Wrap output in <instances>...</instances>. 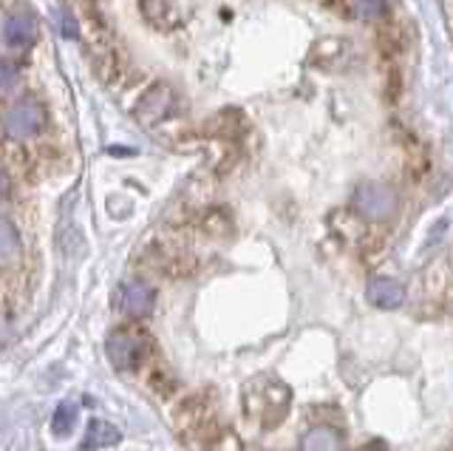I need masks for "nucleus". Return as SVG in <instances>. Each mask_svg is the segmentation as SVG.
I'll use <instances>...</instances> for the list:
<instances>
[{"mask_svg":"<svg viewBox=\"0 0 453 451\" xmlns=\"http://www.w3.org/2000/svg\"><path fill=\"white\" fill-rule=\"evenodd\" d=\"M400 202H396V196L391 188L380 185V182H363V185L354 191V210L368 219V222H388Z\"/></svg>","mask_w":453,"mask_h":451,"instance_id":"nucleus-1","label":"nucleus"},{"mask_svg":"<svg viewBox=\"0 0 453 451\" xmlns=\"http://www.w3.org/2000/svg\"><path fill=\"white\" fill-rule=\"evenodd\" d=\"M46 122H49L46 108H42L37 100H18L4 114V131H6V136L23 143V139L37 136L42 128H46Z\"/></svg>","mask_w":453,"mask_h":451,"instance_id":"nucleus-2","label":"nucleus"},{"mask_svg":"<svg viewBox=\"0 0 453 451\" xmlns=\"http://www.w3.org/2000/svg\"><path fill=\"white\" fill-rule=\"evenodd\" d=\"M176 105V94L173 89L167 86V82H153V86L139 97V103L134 108V117L145 125V128H153V125H159L165 117H170V111Z\"/></svg>","mask_w":453,"mask_h":451,"instance_id":"nucleus-3","label":"nucleus"},{"mask_svg":"<svg viewBox=\"0 0 453 451\" xmlns=\"http://www.w3.org/2000/svg\"><path fill=\"white\" fill-rule=\"evenodd\" d=\"M142 338L139 335H131V332H113L108 338V344H105V352H108V358L111 363L117 366V369H134V366L142 361Z\"/></svg>","mask_w":453,"mask_h":451,"instance_id":"nucleus-4","label":"nucleus"},{"mask_svg":"<svg viewBox=\"0 0 453 451\" xmlns=\"http://www.w3.org/2000/svg\"><path fill=\"white\" fill-rule=\"evenodd\" d=\"M119 304H122L125 315L145 318V315H150V309L156 304V292H153V287L142 284V281H127L119 292Z\"/></svg>","mask_w":453,"mask_h":451,"instance_id":"nucleus-5","label":"nucleus"},{"mask_svg":"<svg viewBox=\"0 0 453 451\" xmlns=\"http://www.w3.org/2000/svg\"><path fill=\"white\" fill-rule=\"evenodd\" d=\"M365 295L377 309H396L405 301V287L394 278H372Z\"/></svg>","mask_w":453,"mask_h":451,"instance_id":"nucleus-6","label":"nucleus"},{"mask_svg":"<svg viewBox=\"0 0 453 451\" xmlns=\"http://www.w3.org/2000/svg\"><path fill=\"white\" fill-rule=\"evenodd\" d=\"M37 37V20L32 12H14L4 23V40L9 46H28Z\"/></svg>","mask_w":453,"mask_h":451,"instance_id":"nucleus-7","label":"nucleus"},{"mask_svg":"<svg viewBox=\"0 0 453 451\" xmlns=\"http://www.w3.org/2000/svg\"><path fill=\"white\" fill-rule=\"evenodd\" d=\"M122 440V432L113 426L108 420H91L88 423V432H85V440L82 448L91 451V448H108V446H117Z\"/></svg>","mask_w":453,"mask_h":451,"instance_id":"nucleus-8","label":"nucleus"},{"mask_svg":"<svg viewBox=\"0 0 453 451\" xmlns=\"http://www.w3.org/2000/svg\"><path fill=\"white\" fill-rule=\"evenodd\" d=\"M301 451H340V434L334 429H315L301 440Z\"/></svg>","mask_w":453,"mask_h":451,"instance_id":"nucleus-9","label":"nucleus"},{"mask_svg":"<svg viewBox=\"0 0 453 451\" xmlns=\"http://www.w3.org/2000/svg\"><path fill=\"white\" fill-rule=\"evenodd\" d=\"M18 253H20V233L9 219L0 216V264L12 261Z\"/></svg>","mask_w":453,"mask_h":451,"instance_id":"nucleus-10","label":"nucleus"},{"mask_svg":"<svg viewBox=\"0 0 453 451\" xmlns=\"http://www.w3.org/2000/svg\"><path fill=\"white\" fill-rule=\"evenodd\" d=\"M77 415H80V406L74 400H63L51 415V432L54 434H68L71 429H74Z\"/></svg>","mask_w":453,"mask_h":451,"instance_id":"nucleus-11","label":"nucleus"},{"mask_svg":"<svg viewBox=\"0 0 453 451\" xmlns=\"http://www.w3.org/2000/svg\"><path fill=\"white\" fill-rule=\"evenodd\" d=\"M139 6H142V12H145V18L153 20L156 26H159V18H165V15L173 18V15H176L173 0H139ZM173 20H176V18H173Z\"/></svg>","mask_w":453,"mask_h":451,"instance_id":"nucleus-12","label":"nucleus"},{"mask_svg":"<svg viewBox=\"0 0 453 451\" xmlns=\"http://www.w3.org/2000/svg\"><path fill=\"white\" fill-rule=\"evenodd\" d=\"M354 9H357L360 20H380L386 18L388 0H354Z\"/></svg>","mask_w":453,"mask_h":451,"instance_id":"nucleus-13","label":"nucleus"},{"mask_svg":"<svg viewBox=\"0 0 453 451\" xmlns=\"http://www.w3.org/2000/svg\"><path fill=\"white\" fill-rule=\"evenodd\" d=\"M20 77V68L14 60H6V58H0V91L4 89H12L14 82H18Z\"/></svg>","mask_w":453,"mask_h":451,"instance_id":"nucleus-14","label":"nucleus"},{"mask_svg":"<svg viewBox=\"0 0 453 451\" xmlns=\"http://www.w3.org/2000/svg\"><path fill=\"white\" fill-rule=\"evenodd\" d=\"M60 23H63V35H65V37H74V35H77V23L71 20V18L65 15V12L60 15Z\"/></svg>","mask_w":453,"mask_h":451,"instance_id":"nucleus-15","label":"nucleus"},{"mask_svg":"<svg viewBox=\"0 0 453 451\" xmlns=\"http://www.w3.org/2000/svg\"><path fill=\"white\" fill-rule=\"evenodd\" d=\"M6 193H9V174L0 167V199H4Z\"/></svg>","mask_w":453,"mask_h":451,"instance_id":"nucleus-16","label":"nucleus"},{"mask_svg":"<svg viewBox=\"0 0 453 451\" xmlns=\"http://www.w3.org/2000/svg\"><path fill=\"white\" fill-rule=\"evenodd\" d=\"M365 451H380V448H365Z\"/></svg>","mask_w":453,"mask_h":451,"instance_id":"nucleus-17","label":"nucleus"}]
</instances>
